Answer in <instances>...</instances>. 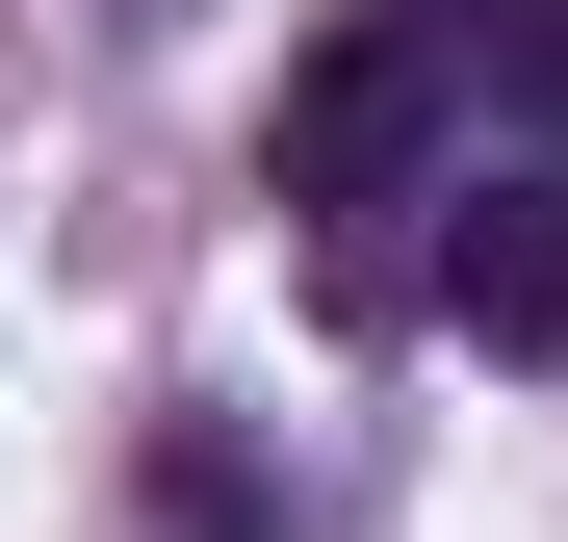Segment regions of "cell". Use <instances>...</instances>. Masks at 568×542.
Listing matches in <instances>:
<instances>
[{
  "instance_id": "obj_3",
  "label": "cell",
  "mask_w": 568,
  "mask_h": 542,
  "mask_svg": "<svg viewBox=\"0 0 568 542\" xmlns=\"http://www.w3.org/2000/svg\"><path fill=\"white\" fill-rule=\"evenodd\" d=\"M130 491H155V542H284V491H258V439H207V413H181V439H155Z\"/></svg>"
},
{
  "instance_id": "obj_4",
  "label": "cell",
  "mask_w": 568,
  "mask_h": 542,
  "mask_svg": "<svg viewBox=\"0 0 568 542\" xmlns=\"http://www.w3.org/2000/svg\"><path fill=\"white\" fill-rule=\"evenodd\" d=\"M491 52H517V104H542V181H568V0H491Z\"/></svg>"
},
{
  "instance_id": "obj_2",
  "label": "cell",
  "mask_w": 568,
  "mask_h": 542,
  "mask_svg": "<svg viewBox=\"0 0 568 542\" xmlns=\"http://www.w3.org/2000/svg\"><path fill=\"white\" fill-rule=\"evenodd\" d=\"M439 310L491 361H568V181H491V207L439 233Z\"/></svg>"
},
{
  "instance_id": "obj_5",
  "label": "cell",
  "mask_w": 568,
  "mask_h": 542,
  "mask_svg": "<svg viewBox=\"0 0 568 542\" xmlns=\"http://www.w3.org/2000/svg\"><path fill=\"white\" fill-rule=\"evenodd\" d=\"M388 27H439V0H388Z\"/></svg>"
},
{
  "instance_id": "obj_1",
  "label": "cell",
  "mask_w": 568,
  "mask_h": 542,
  "mask_svg": "<svg viewBox=\"0 0 568 542\" xmlns=\"http://www.w3.org/2000/svg\"><path fill=\"white\" fill-rule=\"evenodd\" d=\"M439 155V27H388V0H362V27H311V52H284V104H258V181H284V207H388V181Z\"/></svg>"
}]
</instances>
